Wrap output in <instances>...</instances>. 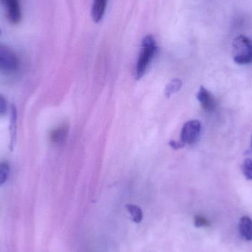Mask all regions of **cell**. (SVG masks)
<instances>
[{
	"label": "cell",
	"instance_id": "obj_1",
	"mask_svg": "<svg viewBox=\"0 0 252 252\" xmlns=\"http://www.w3.org/2000/svg\"><path fill=\"white\" fill-rule=\"evenodd\" d=\"M157 50V43L152 35H146L142 41V48L139 53L136 66V79L143 76Z\"/></svg>",
	"mask_w": 252,
	"mask_h": 252
},
{
	"label": "cell",
	"instance_id": "obj_2",
	"mask_svg": "<svg viewBox=\"0 0 252 252\" xmlns=\"http://www.w3.org/2000/svg\"><path fill=\"white\" fill-rule=\"evenodd\" d=\"M234 61L238 64H248L252 62V41L245 36L239 35L233 41L232 50Z\"/></svg>",
	"mask_w": 252,
	"mask_h": 252
},
{
	"label": "cell",
	"instance_id": "obj_9",
	"mask_svg": "<svg viewBox=\"0 0 252 252\" xmlns=\"http://www.w3.org/2000/svg\"><path fill=\"white\" fill-rule=\"evenodd\" d=\"M239 230L246 241H252V220L248 216H244L240 220Z\"/></svg>",
	"mask_w": 252,
	"mask_h": 252
},
{
	"label": "cell",
	"instance_id": "obj_5",
	"mask_svg": "<svg viewBox=\"0 0 252 252\" xmlns=\"http://www.w3.org/2000/svg\"><path fill=\"white\" fill-rule=\"evenodd\" d=\"M1 2L8 22L12 25H18L22 19L20 0H1Z\"/></svg>",
	"mask_w": 252,
	"mask_h": 252
},
{
	"label": "cell",
	"instance_id": "obj_4",
	"mask_svg": "<svg viewBox=\"0 0 252 252\" xmlns=\"http://www.w3.org/2000/svg\"><path fill=\"white\" fill-rule=\"evenodd\" d=\"M201 124L198 121H189L185 124L181 132V142L186 144L195 143L201 133Z\"/></svg>",
	"mask_w": 252,
	"mask_h": 252
},
{
	"label": "cell",
	"instance_id": "obj_16",
	"mask_svg": "<svg viewBox=\"0 0 252 252\" xmlns=\"http://www.w3.org/2000/svg\"><path fill=\"white\" fill-rule=\"evenodd\" d=\"M7 111V102L2 95L0 94V115H4Z\"/></svg>",
	"mask_w": 252,
	"mask_h": 252
},
{
	"label": "cell",
	"instance_id": "obj_18",
	"mask_svg": "<svg viewBox=\"0 0 252 252\" xmlns=\"http://www.w3.org/2000/svg\"></svg>",
	"mask_w": 252,
	"mask_h": 252
},
{
	"label": "cell",
	"instance_id": "obj_3",
	"mask_svg": "<svg viewBox=\"0 0 252 252\" xmlns=\"http://www.w3.org/2000/svg\"><path fill=\"white\" fill-rule=\"evenodd\" d=\"M19 61L16 53L7 46L0 44V71L11 73L17 70Z\"/></svg>",
	"mask_w": 252,
	"mask_h": 252
},
{
	"label": "cell",
	"instance_id": "obj_14",
	"mask_svg": "<svg viewBox=\"0 0 252 252\" xmlns=\"http://www.w3.org/2000/svg\"><path fill=\"white\" fill-rule=\"evenodd\" d=\"M242 169L246 178L252 180V159L251 158H248L245 159L243 164Z\"/></svg>",
	"mask_w": 252,
	"mask_h": 252
},
{
	"label": "cell",
	"instance_id": "obj_12",
	"mask_svg": "<svg viewBox=\"0 0 252 252\" xmlns=\"http://www.w3.org/2000/svg\"><path fill=\"white\" fill-rule=\"evenodd\" d=\"M182 87V81L179 79H174L167 86L165 90L166 95L170 97L172 94L176 93L180 90Z\"/></svg>",
	"mask_w": 252,
	"mask_h": 252
},
{
	"label": "cell",
	"instance_id": "obj_19",
	"mask_svg": "<svg viewBox=\"0 0 252 252\" xmlns=\"http://www.w3.org/2000/svg\"><path fill=\"white\" fill-rule=\"evenodd\" d=\"M0 34H1V31H0Z\"/></svg>",
	"mask_w": 252,
	"mask_h": 252
},
{
	"label": "cell",
	"instance_id": "obj_6",
	"mask_svg": "<svg viewBox=\"0 0 252 252\" xmlns=\"http://www.w3.org/2000/svg\"><path fill=\"white\" fill-rule=\"evenodd\" d=\"M197 98L206 111H212L216 107V100L208 90L201 87L197 94Z\"/></svg>",
	"mask_w": 252,
	"mask_h": 252
},
{
	"label": "cell",
	"instance_id": "obj_7",
	"mask_svg": "<svg viewBox=\"0 0 252 252\" xmlns=\"http://www.w3.org/2000/svg\"><path fill=\"white\" fill-rule=\"evenodd\" d=\"M108 0H93L92 16L95 22H100L104 16Z\"/></svg>",
	"mask_w": 252,
	"mask_h": 252
},
{
	"label": "cell",
	"instance_id": "obj_10",
	"mask_svg": "<svg viewBox=\"0 0 252 252\" xmlns=\"http://www.w3.org/2000/svg\"><path fill=\"white\" fill-rule=\"evenodd\" d=\"M16 121H17V112L14 106H11L10 109V127H9V131H10V149L13 150L14 147L15 142H16Z\"/></svg>",
	"mask_w": 252,
	"mask_h": 252
},
{
	"label": "cell",
	"instance_id": "obj_8",
	"mask_svg": "<svg viewBox=\"0 0 252 252\" xmlns=\"http://www.w3.org/2000/svg\"><path fill=\"white\" fill-rule=\"evenodd\" d=\"M68 131H69V128L66 125L62 126L55 129L50 133V139L52 142L57 145L64 144L67 139Z\"/></svg>",
	"mask_w": 252,
	"mask_h": 252
},
{
	"label": "cell",
	"instance_id": "obj_11",
	"mask_svg": "<svg viewBox=\"0 0 252 252\" xmlns=\"http://www.w3.org/2000/svg\"><path fill=\"white\" fill-rule=\"evenodd\" d=\"M126 208H127L129 214L130 215V217L133 222L139 223L142 221V211L138 206L134 205V204H127L126 205Z\"/></svg>",
	"mask_w": 252,
	"mask_h": 252
},
{
	"label": "cell",
	"instance_id": "obj_17",
	"mask_svg": "<svg viewBox=\"0 0 252 252\" xmlns=\"http://www.w3.org/2000/svg\"><path fill=\"white\" fill-rule=\"evenodd\" d=\"M170 145L175 150L179 149V148L185 146V145H184L182 142H176V141H171V142H170Z\"/></svg>",
	"mask_w": 252,
	"mask_h": 252
},
{
	"label": "cell",
	"instance_id": "obj_15",
	"mask_svg": "<svg viewBox=\"0 0 252 252\" xmlns=\"http://www.w3.org/2000/svg\"><path fill=\"white\" fill-rule=\"evenodd\" d=\"M209 225H210V223L205 218L200 216H195V226L196 227H203V226H207Z\"/></svg>",
	"mask_w": 252,
	"mask_h": 252
},
{
	"label": "cell",
	"instance_id": "obj_13",
	"mask_svg": "<svg viewBox=\"0 0 252 252\" xmlns=\"http://www.w3.org/2000/svg\"><path fill=\"white\" fill-rule=\"evenodd\" d=\"M10 173V167L6 162L0 163V186L7 181Z\"/></svg>",
	"mask_w": 252,
	"mask_h": 252
}]
</instances>
